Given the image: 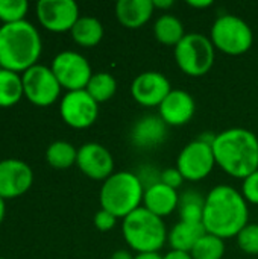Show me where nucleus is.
<instances>
[{
  "instance_id": "obj_11",
  "label": "nucleus",
  "mask_w": 258,
  "mask_h": 259,
  "mask_svg": "<svg viewBox=\"0 0 258 259\" xmlns=\"http://www.w3.org/2000/svg\"><path fill=\"white\" fill-rule=\"evenodd\" d=\"M59 114L65 124L73 129H87L94 124L99 117V103L87 93V90L67 91L61 99Z\"/></svg>"
},
{
  "instance_id": "obj_4",
  "label": "nucleus",
  "mask_w": 258,
  "mask_h": 259,
  "mask_svg": "<svg viewBox=\"0 0 258 259\" xmlns=\"http://www.w3.org/2000/svg\"><path fill=\"white\" fill-rule=\"evenodd\" d=\"M144 187L138 176L132 171H114L103 181L99 193L102 209L111 212L117 219H125L143 203Z\"/></svg>"
},
{
  "instance_id": "obj_12",
  "label": "nucleus",
  "mask_w": 258,
  "mask_h": 259,
  "mask_svg": "<svg viewBox=\"0 0 258 259\" xmlns=\"http://www.w3.org/2000/svg\"><path fill=\"white\" fill-rule=\"evenodd\" d=\"M79 6L73 0H40L36 18L50 32H68L79 20Z\"/></svg>"
},
{
  "instance_id": "obj_39",
  "label": "nucleus",
  "mask_w": 258,
  "mask_h": 259,
  "mask_svg": "<svg viewBox=\"0 0 258 259\" xmlns=\"http://www.w3.org/2000/svg\"><path fill=\"white\" fill-rule=\"evenodd\" d=\"M0 259H8V258H2V256H0Z\"/></svg>"
},
{
  "instance_id": "obj_27",
  "label": "nucleus",
  "mask_w": 258,
  "mask_h": 259,
  "mask_svg": "<svg viewBox=\"0 0 258 259\" xmlns=\"http://www.w3.org/2000/svg\"><path fill=\"white\" fill-rule=\"evenodd\" d=\"M193 259H222L225 255V243L222 238L205 234L190 252Z\"/></svg>"
},
{
  "instance_id": "obj_1",
  "label": "nucleus",
  "mask_w": 258,
  "mask_h": 259,
  "mask_svg": "<svg viewBox=\"0 0 258 259\" xmlns=\"http://www.w3.org/2000/svg\"><path fill=\"white\" fill-rule=\"evenodd\" d=\"M248 202L240 191L230 185L214 187L205 197L202 225L207 234L222 240L237 237L248 225Z\"/></svg>"
},
{
  "instance_id": "obj_6",
  "label": "nucleus",
  "mask_w": 258,
  "mask_h": 259,
  "mask_svg": "<svg viewBox=\"0 0 258 259\" xmlns=\"http://www.w3.org/2000/svg\"><path fill=\"white\" fill-rule=\"evenodd\" d=\"M175 61L179 70L192 77L205 76L216 58V49L211 39L204 33H186L179 44L173 49Z\"/></svg>"
},
{
  "instance_id": "obj_29",
  "label": "nucleus",
  "mask_w": 258,
  "mask_h": 259,
  "mask_svg": "<svg viewBox=\"0 0 258 259\" xmlns=\"http://www.w3.org/2000/svg\"><path fill=\"white\" fill-rule=\"evenodd\" d=\"M237 246L248 255H258V225H246L236 237Z\"/></svg>"
},
{
  "instance_id": "obj_23",
  "label": "nucleus",
  "mask_w": 258,
  "mask_h": 259,
  "mask_svg": "<svg viewBox=\"0 0 258 259\" xmlns=\"http://www.w3.org/2000/svg\"><path fill=\"white\" fill-rule=\"evenodd\" d=\"M24 97L21 76L15 71L0 68V108L17 105Z\"/></svg>"
},
{
  "instance_id": "obj_26",
  "label": "nucleus",
  "mask_w": 258,
  "mask_h": 259,
  "mask_svg": "<svg viewBox=\"0 0 258 259\" xmlns=\"http://www.w3.org/2000/svg\"><path fill=\"white\" fill-rule=\"evenodd\" d=\"M85 90L97 103H103L114 97L117 91V80L114 79L113 74L106 71L93 73Z\"/></svg>"
},
{
  "instance_id": "obj_32",
  "label": "nucleus",
  "mask_w": 258,
  "mask_h": 259,
  "mask_svg": "<svg viewBox=\"0 0 258 259\" xmlns=\"http://www.w3.org/2000/svg\"><path fill=\"white\" fill-rule=\"evenodd\" d=\"M116 223H117V217L113 215L111 212L102 209V208L94 214V226H96V229L100 231V232H108V231H111V229L116 226Z\"/></svg>"
},
{
  "instance_id": "obj_7",
  "label": "nucleus",
  "mask_w": 258,
  "mask_h": 259,
  "mask_svg": "<svg viewBox=\"0 0 258 259\" xmlns=\"http://www.w3.org/2000/svg\"><path fill=\"white\" fill-rule=\"evenodd\" d=\"M210 39L214 49L225 55L239 56L246 53L254 42V32L251 26L240 17L224 14L216 18L211 26Z\"/></svg>"
},
{
  "instance_id": "obj_34",
  "label": "nucleus",
  "mask_w": 258,
  "mask_h": 259,
  "mask_svg": "<svg viewBox=\"0 0 258 259\" xmlns=\"http://www.w3.org/2000/svg\"><path fill=\"white\" fill-rule=\"evenodd\" d=\"M109 259H135V256H134L129 250L120 249V250H116V252L111 255V258Z\"/></svg>"
},
{
  "instance_id": "obj_24",
  "label": "nucleus",
  "mask_w": 258,
  "mask_h": 259,
  "mask_svg": "<svg viewBox=\"0 0 258 259\" xmlns=\"http://www.w3.org/2000/svg\"><path fill=\"white\" fill-rule=\"evenodd\" d=\"M204 208H205V197H202L201 193L195 190H187L184 194L179 196L178 211H179L181 222L202 223Z\"/></svg>"
},
{
  "instance_id": "obj_38",
  "label": "nucleus",
  "mask_w": 258,
  "mask_h": 259,
  "mask_svg": "<svg viewBox=\"0 0 258 259\" xmlns=\"http://www.w3.org/2000/svg\"><path fill=\"white\" fill-rule=\"evenodd\" d=\"M5 215H6V203H5V199L0 197V223L3 222Z\"/></svg>"
},
{
  "instance_id": "obj_16",
  "label": "nucleus",
  "mask_w": 258,
  "mask_h": 259,
  "mask_svg": "<svg viewBox=\"0 0 258 259\" xmlns=\"http://www.w3.org/2000/svg\"><path fill=\"white\" fill-rule=\"evenodd\" d=\"M158 115L167 126H182L193 118L196 102L190 93L184 90H172L158 106Z\"/></svg>"
},
{
  "instance_id": "obj_13",
  "label": "nucleus",
  "mask_w": 258,
  "mask_h": 259,
  "mask_svg": "<svg viewBox=\"0 0 258 259\" xmlns=\"http://www.w3.org/2000/svg\"><path fill=\"white\" fill-rule=\"evenodd\" d=\"M170 91L169 79L160 71H143L131 83L132 99L146 108L160 106Z\"/></svg>"
},
{
  "instance_id": "obj_20",
  "label": "nucleus",
  "mask_w": 258,
  "mask_h": 259,
  "mask_svg": "<svg viewBox=\"0 0 258 259\" xmlns=\"http://www.w3.org/2000/svg\"><path fill=\"white\" fill-rule=\"evenodd\" d=\"M207 234L202 223H190V222H179L176 223L172 231L169 232L167 241L172 250L181 252H192L196 243Z\"/></svg>"
},
{
  "instance_id": "obj_21",
  "label": "nucleus",
  "mask_w": 258,
  "mask_h": 259,
  "mask_svg": "<svg viewBox=\"0 0 258 259\" xmlns=\"http://www.w3.org/2000/svg\"><path fill=\"white\" fill-rule=\"evenodd\" d=\"M70 33L78 46L94 47L103 38V24L96 17H79Z\"/></svg>"
},
{
  "instance_id": "obj_25",
  "label": "nucleus",
  "mask_w": 258,
  "mask_h": 259,
  "mask_svg": "<svg viewBox=\"0 0 258 259\" xmlns=\"http://www.w3.org/2000/svg\"><path fill=\"white\" fill-rule=\"evenodd\" d=\"M78 150L68 141H55L46 150V161L56 170H65L76 164Z\"/></svg>"
},
{
  "instance_id": "obj_15",
  "label": "nucleus",
  "mask_w": 258,
  "mask_h": 259,
  "mask_svg": "<svg viewBox=\"0 0 258 259\" xmlns=\"http://www.w3.org/2000/svg\"><path fill=\"white\" fill-rule=\"evenodd\" d=\"M76 165L90 179L106 181L114 173V158L111 152L99 143H85L78 149Z\"/></svg>"
},
{
  "instance_id": "obj_30",
  "label": "nucleus",
  "mask_w": 258,
  "mask_h": 259,
  "mask_svg": "<svg viewBox=\"0 0 258 259\" xmlns=\"http://www.w3.org/2000/svg\"><path fill=\"white\" fill-rule=\"evenodd\" d=\"M240 193L248 203L258 205V170L243 179Z\"/></svg>"
},
{
  "instance_id": "obj_31",
  "label": "nucleus",
  "mask_w": 258,
  "mask_h": 259,
  "mask_svg": "<svg viewBox=\"0 0 258 259\" xmlns=\"http://www.w3.org/2000/svg\"><path fill=\"white\" fill-rule=\"evenodd\" d=\"M184 181L186 179L182 178V175L179 173V170L176 167L164 168L161 171V175H160V182L167 185V187H170V188H173V190H178L182 185Z\"/></svg>"
},
{
  "instance_id": "obj_2",
  "label": "nucleus",
  "mask_w": 258,
  "mask_h": 259,
  "mask_svg": "<svg viewBox=\"0 0 258 259\" xmlns=\"http://www.w3.org/2000/svg\"><path fill=\"white\" fill-rule=\"evenodd\" d=\"M213 152L216 164L236 179L243 181L258 170V138L248 129L231 127L216 134Z\"/></svg>"
},
{
  "instance_id": "obj_36",
  "label": "nucleus",
  "mask_w": 258,
  "mask_h": 259,
  "mask_svg": "<svg viewBox=\"0 0 258 259\" xmlns=\"http://www.w3.org/2000/svg\"><path fill=\"white\" fill-rule=\"evenodd\" d=\"M154 6L155 9H169L173 6V0H154Z\"/></svg>"
},
{
  "instance_id": "obj_28",
  "label": "nucleus",
  "mask_w": 258,
  "mask_h": 259,
  "mask_svg": "<svg viewBox=\"0 0 258 259\" xmlns=\"http://www.w3.org/2000/svg\"><path fill=\"white\" fill-rule=\"evenodd\" d=\"M29 9L26 0H0V21L3 24L23 21Z\"/></svg>"
},
{
  "instance_id": "obj_5",
  "label": "nucleus",
  "mask_w": 258,
  "mask_h": 259,
  "mask_svg": "<svg viewBox=\"0 0 258 259\" xmlns=\"http://www.w3.org/2000/svg\"><path fill=\"white\" fill-rule=\"evenodd\" d=\"M122 234L128 246L137 253L160 252L169 237L163 219L149 212L144 206L123 219Z\"/></svg>"
},
{
  "instance_id": "obj_35",
  "label": "nucleus",
  "mask_w": 258,
  "mask_h": 259,
  "mask_svg": "<svg viewBox=\"0 0 258 259\" xmlns=\"http://www.w3.org/2000/svg\"><path fill=\"white\" fill-rule=\"evenodd\" d=\"M192 8H196V9H202V8H208V6H211L213 5V2L211 0H202V2H199V0H190V2H187Z\"/></svg>"
},
{
  "instance_id": "obj_33",
  "label": "nucleus",
  "mask_w": 258,
  "mask_h": 259,
  "mask_svg": "<svg viewBox=\"0 0 258 259\" xmlns=\"http://www.w3.org/2000/svg\"><path fill=\"white\" fill-rule=\"evenodd\" d=\"M163 259H193L189 252H181V250H170L167 252Z\"/></svg>"
},
{
  "instance_id": "obj_18",
  "label": "nucleus",
  "mask_w": 258,
  "mask_h": 259,
  "mask_svg": "<svg viewBox=\"0 0 258 259\" xmlns=\"http://www.w3.org/2000/svg\"><path fill=\"white\" fill-rule=\"evenodd\" d=\"M178 203H179L178 191L161 182H157L144 190L143 206L160 219L178 209Z\"/></svg>"
},
{
  "instance_id": "obj_37",
  "label": "nucleus",
  "mask_w": 258,
  "mask_h": 259,
  "mask_svg": "<svg viewBox=\"0 0 258 259\" xmlns=\"http://www.w3.org/2000/svg\"><path fill=\"white\" fill-rule=\"evenodd\" d=\"M135 259H163V256L158 252H154V253H137Z\"/></svg>"
},
{
  "instance_id": "obj_8",
  "label": "nucleus",
  "mask_w": 258,
  "mask_h": 259,
  "mask_svg": "<svg viewBox=\"0 0 258 259\" xmlns=\"http://www.w3.org/2000/svg\"><path fill=\"white\" fill-rule=\"evenodd\" d=\"M21 80L24 97L35 106L53 105L62 90L52 68L41 64H35L21 73Z\"/></svg>"
},
{
  "instance_id": "obj_9",
  "label": "nucleus",
  "mask_w": 258,
  "mask_h": 259,
  "mask_svg": "<svg viewBox=\"0 0 258 259\" xmlns=\"http://www.w3.org/2000/svg\"><path fill=\"white\" fill-rule=\"evenodd\" d=\"M50 68L56 76L61 88H65L67 91L85 90L93 76L91 65L87 58L73 50L58 53L53 58Z\"/></svg>"
},
{
  "instance_id": "obj_17",
  "label": "nucleus",
  "mask_w": 258,
  "mask_h": 259,
  "mask_svg": "<svg viewBox=\"0 0 258 259\" xmlns=\"http://www.w3.org/2000/svg\"><path fill=\"white\" fill-rule=\"evenodd\" d=\"M167 135V124L160 115H143L131 129V141L137 149L151 150L163 144Z\"/></svg>"
},
{
  "instance_id": "obj_14",
  "label": "nucleus",
  "mask_w": 258,
  "mask_h": 259,
  "mask_svg": "<svg viewBox=\"0 0 258 259\" xmlns=\"http://www.w3.org/2000/svg\"><path fill=\"white\" fill-rule=\"evenodd\" d=\"M33 182L32 168L14 158L0 161V197L15 199L29 191Z\"/></svg>"
},
{
  "instance_id": "obj_19",
  "label": "nucleus",
  "mask_w": 258,
  "mask_h": 259,
  "mask_svg": "<svg viewBox=\"0 0 258 259\" xmlns=\"http://www.w3.org/2000/svg\"><path fill=\"white\" fill-rule=\"evenodd\" d=\"M154 0H119L116 3V17L123 27L138 29L154 15Z\"/></svg>"
},
{
  "instance_id": "obj_22",
  "label": "nucleus",
  "mask_w": 258,
  "mask_h": 259,
  "mask_svg": "<svg viewBox=\"0 0 258 259\" xmlns=\"http://www.w3.org/2000/svg\"><path fill=\"white\" fill-rule=\"evenodd\" d=\"M154 35L161 44L176 47L179 41L186 36L184 24L178 17L172 14H163L157 18L154 24Z\"/></svg>"
},
{
  "instance_id": "obj_3",
  "label": "nucleus",
  "mask_w": 258,
  "mask_h": 259,
  "mask_svg": "<svg viewBox=\"0 0 258 259\" xmlns=\"http://www.w3.org/2000/svg\"><path fill=\"white\" fill-rule=\"evenodd\" d=\"M43 41L36 27L23 20L0 26V68L24 73L36 64Z\"/></svg>"
},
{
  "instance_id": "obj_10",
  "label": "nucleus",
  "mask_w": 258,
  "mask_h": 259,
  "mask_svg": "<svg viewBox=\"0 0 258 259\" xmlns=\"http://www.w3.org/2000/svg\"><path fill=\"white\" fill-rule=\"evenodd\" d=\"M216 158L213 152V146L202 141L195 140L189 143L178 155L176 168L182 175L186 181L198 182L205 179L214 168Z\"/></svg>"
}]
</instances>
